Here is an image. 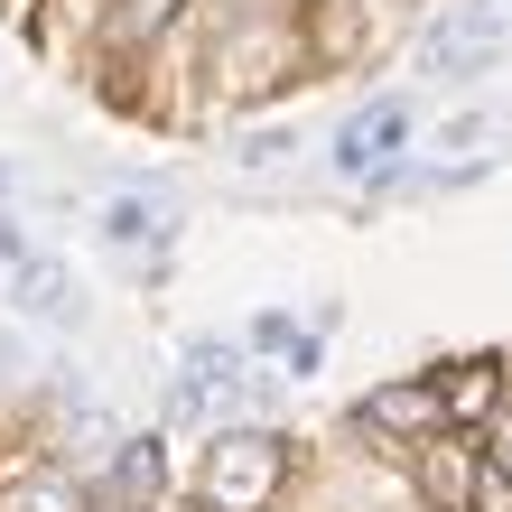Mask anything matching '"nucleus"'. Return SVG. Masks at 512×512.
I'll return each mask as SVG.
<instances>
[{
  "label": "nucleus",
  "instance_id": "obj_1",
  "mask_svg": "<svg viewBox=\"0 0 512 512\" xmlns=\"http://www.w3.org/2000/svg\"><path fill=\"white\" fill-rule=\"evenodd\" d=\"M270 485H280V438H261V429H233L205 457V512H252Z\"/></svg>",
  "mask_w": 512,
  "mask_h": 512
},
{
  "label": "nucleus",
  "instance_id": "obj_2",
  "mask_svg": "<svg viewBox=\"0 0 512 512\" xmlns=\"http://www.w3.org/2000/svg\"><path fill=\"white\" fill-rule=\"evenodd\" d=\"M494 47H503V0H457V10L429 28V75L466 84L475 66H494Z\"/></svg>",
  "mask_w": 512,
  "mask_h": 512
},
{
  "label": "nucleus",
  "instance_id": "obj_3",
  "mask_svg": "<svg viewBox=\"0 0 512 512\" xmlns=\"http://www.w3.org/2000/svg\"><path fill=\"white\" fill-rule=\"evenodd\" d=\"M19 317H38V326H84V298L66 280V261H47V252H19Z\"/></svg>",
  "mask_w": 512,
  "mask_h": 512
},
{
  "label": "nucleus",
  "instance_id": "obj_4",
  "mask_svg": "<svg viewBox=\"0 0 512 512\" xmlns=\"http://www.w3.org/2000/svg\"><path fill=\"white\" fill-rule=\"evenodd\" d=\"M401 140H410V112H401V103H382L373 122H354V131L336 140V168H345V177H373V168H382Z\"/></svg>",
  "mask_w": 512,
  "mask_h": 512
},
{
  "label": "nucleus",
  "instance_id": "obj_5",
  "mask_svg": "<svg viewBox=\"0 0 512 512\" xmlns=\"http://www.w3.org/2000/svg\"><path fill=\"white\" fill-rule=\"evenodd\" d=\"M159 233H168V215L149 196H112L103 205V243H159Z\"/></svg>",
  "mask_w": 512,
  "mask_h": 512
},
{
  "label": "nucleus",
  "instance_id": "obj_6",
  "mask_svg": "<svg viewBox=\"0 0 512 512\" xmlns=\"http://www.w3.org/2000/svg\"><path fill=\"white\" fill-rule=\"evenodd\" d=\"M149 485H159V438H131L122 457H112L103 494H112V503H131V494H149Z\"/></svg>",
  "mask_w": 512,
  "mask_h": 512
},
{
  "label": "nucleus",
  "instance_id": "obj_7",
  "mask_svg": "<svg viewBox=\"0 0 512 512\" xmlns=\"http://www.w3.org/2000/svg\"><path fill=\"white\" fill-rule=\"evenodd\" d=\"M494 354H475V364H457V382L438 391V410H457V419H475V410H494Z\"/></svg>",
  "mask_w": 512,
  "mask_h": 512
},
{
  "label": "nucleus",
  "instance_id": "obj_8",
  "mask_svg": "<svg viewBox=\"0 0 512 512\" xmlns=\"http://www.w3.org/2000/svg\"><path fill=\"white\" fill-rule=\"evenodd\" d=\"M364 419H373V429H429V419H438V391H373Z\"/></svg>",
  "mask_w": 512,
  "mask_h": 512
},
{
  "label": "nucleus",
  "instance_id": "obj_9",
  "mask_svg": "<svg viewBox=\"0 0 512 512\" xmlns=\"http://www.w3.org/2000/svg\"><path fill=\"white\" fill-rule=\"evenodd\" d=\"M289 149H298V131H252V140H243V168H280Z\"/></svg>",
  "mask_w": 512,
  "mask_h": 512
},
{
  "label": "nucleus",
  "instance_id": "obj_10",
  "mask_svg": "<svg viewBox=\"0 0 512 512\" xmlns=\"http://www.w3.org/2000/svg\"><path fill=\"white\" fill-rule=\"evenodd\" d=\"M475 503H485V512H512V475H494V466H475Z\"/></svg>",
  "mask_w": 512,
  "mask_h": 512
},
{
  "label": "nucleus",
  "instance_id": "obj_11",
  "mask_svg": "<svg viewBox=\"0 0 512 512\" xmlns=\"http://www.w3.org/2000/svg\"><path fill=\"white\" fill-rule=\"evenodd\" d=\"M168 19V0H122V28H131V38H140V28H159Z\"/></svg>",
  "mask_w": 512,
  "mask_h": 512
},
{
  "label": "nucleus",
  "instance_id": "obj_12",
  "mask_svg": "<svg viewBox=\"0 0 512 512\" xmlns=\"http://www.w3.org/2000/svg\"><path fill=\"white\" fill-rule=\"evenodd\" d=\"M485 466H494V475H512V410L494 419V447H485Z\"/></svg>",
  "mask_w": 512,
  "mask_h": 512
}]
</instances>
